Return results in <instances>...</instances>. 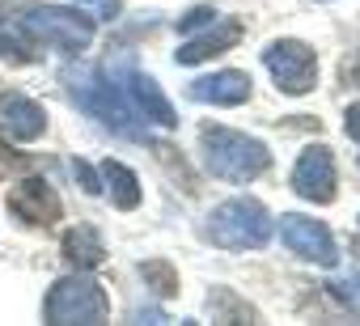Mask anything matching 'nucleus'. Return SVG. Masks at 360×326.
Listing matches in <instances>:
<instances>
[{"instance_id": "21", "label": "nucleus", "mask_w": 360, "mask_h": 326, "mask_svg": "<svg viewBox=\"0 0 360 326\" xmlns=\"http://www.w3.org/2000/svg\"><path fill=\"white\" fill-rule=\"evenodd\" d=\"M77 9L81 13H94V22H110L123 5H119V0H77Z\"/></svg>"}, {"instance_id": "14", "label": "nucleus", "mask_w": 360, "mask_h": 326, "mask_svg": "<svg viewBox=\"0 0 360 326\" xmlns=\"http://www.w3.org/2000/svg\"><path fill=\"white\" fill-rule=\"evenodd\" d=\"M98 174H102V187H106V195H110V204L115 208H123V212H131L136 204H140V178H136V170H127L123 161H102L98 166Z\"/></svg>"}, {"instance_id": "17", "label": "nucleus", "mask_w": 360, "mask_h": 326, "mask_svg": "<svg viewBox=\"0 0 360 326\" xmlns=\"http://www.w3.org/2000/svg\"><path fill=\"white\" fill-rule=\"evenodd\" d=\"M140 275H144V284H148L157 296H174V292H178V271H174L165 259H144V263H140Z\"/></svg>"}, {"instance_id": "25", "label": "nucleus", "mask_w": 360, "mask_h": 326, "mask_svg": "<svg viewBox=\"0 0 360 326\" xmlns=\"http://www.w3.org/2000/svg\"><path fill=\"white\" fill-rule=\"evenodd\" d=\"M356 81H360V64H356Z\"/></svg>"}, {"instance_id": "18", "label": "nucleus", "mask_w": 360, "mask_h": 326, "mask_svg": "<svg viewBox=\"0 0 360 326\" xmlns=\"http://www.w3.org/2000/svg\"><path fill=\"white\" fill-rule=\"evenodd\" d=\"M326 292L347 309V313H356L360 318V271H347V275H335L330 284H326Z\"/></svg>"}, {"instance_id": "9", "label": "nucleus", "mask_w": 360, "mask_h": 326, "mask_svg": "<svg viewBox=\"0 0 360 326\" xmlns=\"http://www.w3.org/2000/svg\"><path fill=\"white\" fill-rule=\"evenodd\" d=\"M9 212L22 221V225H56L60 216H64V204H60V195H56V187L47 183V178H22L13 191H9Z\"/></svg>"}, {"instance_id": "1", "label": "nucleus", "mask_w": 360, "mask_h": 326, "mask_svg": "<svg viewBox=\"0 0 360 326\" xmlns=\"http://www.w3.org/2000/svg\"><path fill=\"white\" fill-rule=\"evenodd\" d=\"M64 85H68L72 102H77L89 119L106 123L110 131H119V136H127V140H148L144 115L131 106V98L123 93V85H115L106 72H98V68H77L72 77H64Z\"/></svg>"}, {"instance_id": "15", "label": "nucleus", "mask_w": 360, "mask_h": 326, "mask_svg": "<svg viewBox=\"0 0 360 326\" xmlns=\"http://www.w3.org/2000/svg\"><path fill=\"white\" fill-rule=\"evenodd\" d=\"M64 259H68L72 267H81V271H94V267L106 259V246H102V237H98L89 225H77V229L64 233Z\"/></svg>"}, {"instance_id": "24", "label": "nucleus", "mask_w": 360, "mask_h": 326, "mask_svg": "<svg viewBox=\"0 0 360 326\" xmlns=\"http://www.w3.org/2000/svg\"><path fill=\"white\" fill-rule=\"evenodd\" d=\"M343 127H347V136H352V140H360V102H352V106H347Z\"/></svg>"}, {"instance_id": "13", "label": "nucleus", "mask_w": 360, "mask_h": 326, "mask_svg": "<svg viewBox=\"0 0 360 326\" xmlns=\"http://www.w3.org/2000/svg\"><path fill=\"white\" fill-rule=\"evenodd\" d=\"M233 43H242V26H238V22H212L208 34H200V39H191V43L178 47V64H204V60H217V56H225Z\"/></svg>"}, {"instance_id": "19", "label": "nucleus", "mask_w": 360, "mask_h": 326, "mask_svg": "<svg viewBox=\"0 0 360 326\" xmlns=\"http://www.w3.org/2000/svg\"><path fill=\"white\" fill-rule=\"evenodd\" d=\"M212 318H217V322H229V318H246V322H255V309H250L246 301L229 296L225 288H217V292H212Z\"/></svg>"}, {"instance_id": "6", "label": "nucleus", "mask_w": 360, "mask_h": 326, "mask_svg": "<svg viewBox=\"0 0 360 326\" xmlns=\"http://www.w3.org/2000/svg\"><path fill=\"white\" fill-rule=\"evenodd\" d=\"M263 68L271 72L276 89L297 98V93H309L318 85V56L309 43L301 39H276L263 47Z\"/></svg>"}, {"instance_id": "23", "label": "nucleus", "mask_w": 360, "mask_h": 326, "mask_svg": "<svg viewBox=\"0 0 360 326\" xmlns=\"http://www.w3.org/2000/svg\"><path fill=\"white\" fill-rule=\"evenodd\" d=\"M72 174L81 178V187H85L89 195H98V191H102V174H94V170L85 166V161H72Z\"/></svg>"}, {"instance_id": "10", "label": "nucleus", "mask_w": 360, "mask_h": 326, "mask_svg": "<svg viewBox=\"0 0 360 326\" xmlns=\"http://www.w3.org/2000/svg\"><path fill=\"white\" fill-rule=\"evenodd\" d=\"M119 85H123V93L131 98V106L144 115V123H157V127H174V123H178V110L169 106V98L161 93V85H157L148 72H140V68H123Z\"/></svg>"}, {"instance_id": "8", "label": "nucleus", "mask_w": 360, "mask_h": 326, "mask_svg": "<svg viewBox=\"0 0 360 326\" xmlns=\"http://www.w3.org/2000/svg\"><path fill=\"white\" fill-rule=\"evenodd\" d=\"M339 187V170H335V152L326 144H309L297 166H292V191L309 204H330Z\"/></svg>"}, {"instance_id": "11", "label": "nucleus", "mask_w": 360, "mask_h": 326, "mask_svg": "<svg viewBox=\"0 0 360 326\" xmlns=\"http://www.w3.org/2000/svg\"><path fill=\"white\" fill-rule=\"evenodd\" d=\"M187 93L195 102H208V106H242L250 98V77L238 72V68H225V72H208L200 81L187 85Z\"/></svg>"}, {"instance_id": "22", "label": "nucleus", "mask_w": 360, "mask_h": 326, "mask_svg": "<svg viewBox=\"0 0 360 326\" xmlns=\"http://www.w3.org/2000/svg\"><path fill=\"white\" fill-rule=\"evenodd\" d=\"M13 170H30V157L13 152L9 144H0V174H13Z\"/></svg>"}, {"instance_id": "4", "label": "nucleus", "mask_w": 360, "mask_h": 326, "mask_svg": "<svg viewBox=\"0 0 360 326\" xmlns=\"http://www.w3.org/2000/svg\"><path fill=\"white\" fill-rule=\"evenodd\" d=\"M208 242L221 250H259L271 237V216L259 200H225L208 216Z\"/></svg>"}, {"instance_id": "7", "label": "nucleus", "mask_w": 360, "mask_h": 326, "mask_svg": "<svg viewBox=\"0 0 360 326\" xmlns=\"http://www.w3.org/2000/svg\"><path fill=\"white\" fill-rule=\"evenodd\" d=\"M280 237L292 254H301L305 263H318V267H335L339 263V246L330 237V229L314 216H301V212H288L280 216Z\"/></svg>"}, {"instance_id": "3", "label": "nucleus", "mask_w": 360, "mask_h": 326, "mask_svg": "<svg viewBox=\"0 0 360 326\" xmlns=\"http://www.w3.org/2000/svg\"><path fill=\"white\" fill-rule=\"evenodd\" d=\"M18 30L34 43V47H56L64 56H77L94 43V18H85L81 9H64V5H22L13 9Z\"/></svg>"}, {"instance_id": "12", "label": "nucleus", "mask_w": 360, "mask_h": 326, "mask_svg": "<svg viewBox=\"0 0 360 326\" xmlns=\"http://www.w3.org/2000/svg\"><path fill=\"white\" fill-rule=\"evenodd\" d=\"M0 131H5L9 140H22V144L39 140L47 131V110L39 102H30V98L13 93V98L0 102Z\"/></svg>"}, {"instance_id": "16", "label": "nucleus", "mask_w": 360, "mask_h": 326, "mask_svg": "<svg viewBox=\"0 0 360 326\" xmlns=\"http://www.w3.org/2000/svg\"><path fill=\"white\" fill-rule=\"evenodd\" d=\"M0 56H9L13 64H34L39 60V47L18 30L13 9H0Z\"/></svg>"}, {"instance_id": "20", "label": "nucleus", "mask_w": 360, "mask_h": 326, "mask_svg": "<svg viewBox=\"0 0 360 326\" xmlns=\"http://www.w3.org/2000/svg\"><path fill=\"white\" fill-rule=\"evenodd\" d=\"M212 22H217V9H212V5H204V9H187L183 18H178V26H174V30H178V34H191V30L212 26Z\"/></svg>"}, {"instance_id": "2", "label": "nucleus", "mask_w": 360, "mask_h": 326, "mask_svg": "<svg viewBox=\"0 0 360 326\" xmlns=\"http://www.w3.org/2000/svg\"><path fill=\"white\" fill-rule=\"evenodd\" d=\"M200 148H204V166L225 183H255L259 174L271 170V148L259 136L233 127H204Z\"/></svg>"}, {"instance_id": "5", "label": "nucleus", "mask_w": 360, "mask_h": 326, "mask_svg": "<svg viewBox=\"0 0 360 326\" xmlns=\"http://www.w3.org/2000/svg\"><path fill=\"white\" fill-rule=\"evenodd\" d=\"M43 318L51 326H94L106 318V292L89 271L64 275L51 284V292L43 301Z\"/></svg>"}]
</instances>
